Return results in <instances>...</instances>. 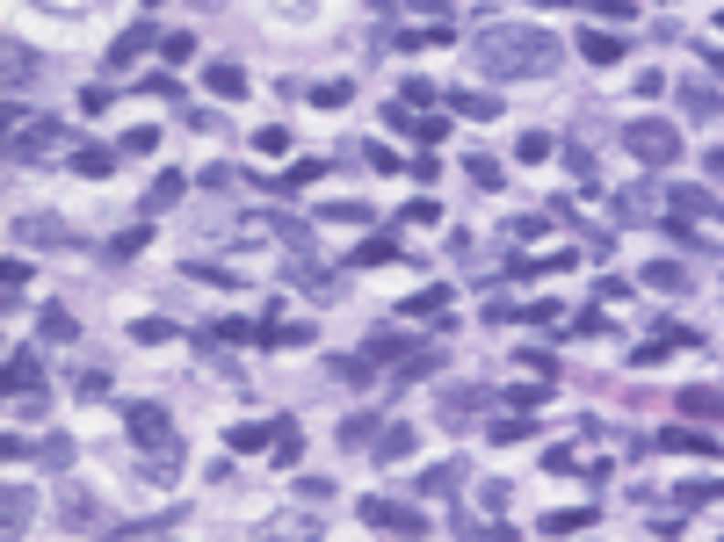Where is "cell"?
Instances as JSON below:
<instances>
[{
  "label": "cell",
  "mask_w": 724,
  "mask_h": 542,
  "mask_svg": "<svg viewBox=\"0 0 724 542\" xmlns=\"http://www.w3.org/2000/svg\"><path fill=\"white\" fill-rule=\"evenodd\" d=\"M73 174H80V181H102L109 174V152H102V145H80V152H73Z\"/></svg>",
  "instance_id": "obj_19"
},
{
  "label": "cell",
  "mask_w": 724,
  "mask_h": 542,
  "mask_svg": "<svg viewBox=\"0 0 724 542\" xmlns=\"http://www.w3.org/2000/svg\"><path fill=\"white\" fill-rule=\"evenodd\" d=\"M414 138L420 145H442L449 138V116H414Z\"/></svg>",
  "instance_id": "obj_31"
},
{
  "label": "cell",
  "mask_w": 724,
  "mask_h": 542,
  "mask_svg": "<svg viewBox=\"0 0 724 542\" xmlns=\"http://www.w3.org/2000/svg\"><path fill=\"white\" fill-rule=\"evenodd\" d=\"M370 434H377V412H355V420H348V427H341V442H348V449H362V442H370Z\"/></svg>",
  "instance_id": "obj_28"
},
{
  "label": "cell",
  "mask_w": 724,
  "mask_h": 542,
  "mask_svg": "<svg viewBox=\"0 0 724 542\" xmlns=\"http://www.w3.org/2000/svg\"><path fill=\"white\" fill-rule=\"evenodd\" d=\"M710 174H724V152H710Z\"/></svg>",
  "instance_id": "obj_47"
},
{
  "label": "cell",
  "mask_w": 724,
  "mask_h": 542,
  "mask_svg": "<svg viewBox=\"0 0 724 542\" xmlns=\"http://www.w3.org/2000/svg\"><path fill=\"white\" fill-rule=\"evenodd\" d=\"M500 405H515V412H536V405H551V391H543V383H521V391H508Z\"/></svg>",
  "instance_id": "obj_24"
},
{
  "label": "cell",
  "mask_w": 724,
  "mask_h": 542,
  "mask_svg": "<svg viewBox=\"0 0 724 542\" xmlns=\"http://www.w3.org/2000/svg\"><path fill=\"white\" fill-rule=\"evenodd\" d=\"M406 348H414V340H406V333H392V326H384V333H370V361H406Z\"/></svg>",
  "instance_id": "obj_16"
},
{
  "label": "cell",
  "mask_w": 724,
  "mask_h": 542,
  "mask_svg": "<svg viewBox=\"0 0 724 542\" xmlns=\"http://www.w3.org/2000/svg\"><path fill=\"white\" fill-rule=\"evenodd\" d=\"M348 94H355L348 80H326V88H319V109H348Z\"/></svg>",
  "instance_id": "obj_45"
},
{
  "label": "cell",
  "mask_w": 724,
  "mask_h": 542,
  "mask_svg": "<svg viewBox=\"0 0 724 542\" xmlns=\"http://www.w3.org/2000/svg\"><path fill=\"white\" fill-rule=\"evenodd\" d=\"M7 391H15V398H44V361L15 348V355H7Z\"/></svg>",
  "instance_id": "obj_6"
},
{
  "label": "cell",
  "mask_w": 724,
  "mask_h": 542,
  "mask_svg": "<svg viewBox=\"0 0 724 542\" xmlns=\"http://www.w3.org/2000/svg\"><path fill=\"white\" fill-rule=\"evenodd\" d=\"M587 7H602L609 22H630V15H637V0H587Z\"/></svg>",
  "instance_id": "obj_46"
},
{
  "label": "cell",
  "mask_w": 724,
  "mask_h": 542,
  "mask_svg": "<svg viewBox=\"0 0 724 542\" xmlns=\"http://www.w3.org/2000/svg\"><path fill=\"white\" fill-rule=\"evenodd\" d=\"M29 514H37V499L22 485H7V528H29Z\"/></svg>",
  "instance_id": "obj_22"
},
{
  "label": "cell",
  "mask_w": 724,
  "mask_h": 542,
  "mask_svg": "<svg viewBox=\"0 0 724 542\" xmlns=\"http://www.w3.org/2000/svg\"><path fill=\"white\" fill-rule=\"evenodd\" d=\"M464 174L478 181V188H500V181H508V174H500V160H486V152H471V160H464Z\"/></svg>",
  "instance_id": "obj_20"
},
{
  "label": "cell",
  "mask_w": 724,
  "mask_h": 542,
  "mask_svg": "<svg viewBox=\"0 0 724 542\" xmlns=\"http://www.w3.org/2000/svg\"><path fill=\"white\" fill-rule=\"evenodd\" d=\"M22 80H29V51H22V44H7V88H22Z\"/></svg>",
  "instance_id": "obj_39"
},
{
  "label": "cell",
  "mask_w": 724,
  "mask_h": 542,
  "mask_svg": "<svg viewBox=\"0 0 724 542\" xmlns=\"http://www.w3.org/2000/svg\"><path fill=\"white\" fill-rule=\"evenodd\" d=\"M674 405H681L688 420H724V391H710V383H688Z\"/></svg>",
  "instance_id": "obj_8"
},
{
  "label": "cell",
  "mask_w": 724,
  "mask_h": 542,
  "mask_svg": "<svg viewBox=\"0 0 724 542\" xmlns=\"http://www.w3.org/2000/svg\"><path fill=\"white\" fill-rule=\"evenodd\" d=\"M478 66L493 80H543L558 66V36L551 29H521V22H486L478 29Z\"/></svg>",
  "instance_id": "obj_1"
},
{
  "label": "cell",
  "mask_w": 724,
  "mask_h": 542,
  "mask_svg": "<svg viewBox=\"0 0 724 542\" xmlns=\"http://www.w3.org/2000/svg\"><path fill=\"white\" fill-rule=\"evenodd\" d=\"M623 145H630V152H637L652 174H666V167L681 160V138H674L666 123H623Z\"/></svg>",
  "instance_id": "obj_2"
},
{
  "label": "cell",
  "mask_w": 724,
  "mask_h": 542,
  "mask_svg": "<svg viewBox=\"0 0 724 542\" xmlns=\"http://www.w3.org/2000/svg\"><path fill=\"white\" fill-rule=\"evenodd\" d=\"M160 51L182 66V58H196V36H189V29H174V36H160Z\"/></svg>",
  "instance_id": "obj_32"
},
{
  "label": "cell",
  "mask_w": 724,
  "mask_h": 542,
  "mask_svg": "<svg viewBox=\"0 0 724 542\" xmlns=\"http://www.w3.org/2000/svg\"><path fill=\"white\" fill-rule=\"evenodd\" d=\"M73 391H80V398H102L109 376H102V369H80V376H73Z\"/></svg>",
  "instance_id": "obj_41"
},
{
  "label": "cell",
  "mask_w": 724,
  "mask_h": 542,
  "mask_svg": "<svg viewBox=\"0 0 724 542\" xmlns=\"http://www.w3.org/2000/svg\"><path fill=\"white\" fill-rule=\"evenodd\" d=\"M44 340H73V311L51 304V311H44Z\"/></svg>",
  "instance_id": "obj_35"
},
{
  "label": "cell",
  "mask_w": 724,
  "mask_h": 542,
  "mask_svg": "<svg viewBox=\"0 0 724 542\" xmlns=\"http://www.w3.org/2000/svg\"><path fill=\"white\" fill-rule=\"evenodd\" d=\"M123 427H131V442H138V449H174V427H167V412H160V405H131V412H123Z\"/></svg>",
  "instance_id": "obj_4"
},
{
  "label": "cell",
  "mask_w": 724,
  "mask_h": 542,
  "mask_svg": "<svg viewBox=\"0 0 724 542\" xmlns=\"http://www.w3.org/2000/svg\"><path fill=\"white\" fill-rule=\"evenodd\" d=\"M666 449H688V455H718L703 434H681V427H666Z\"/></svg>",
  "instance_id": "obj_37"
},
{
  "label": "cell",
  "mask_w": 724,
  "mask_h": 542,
  "mask_svg": "<svg viewBox=\"0 0 724 542\" xmlns=\"http://www.w3.org/2000/svg\"><path fill=\"white\" fill-rule=\"evenodd\" d=\"M710 66H718V80H724V51H718V58H710Z\"/></svg>",
  "instance_id": "obj_48"
},
{
  "label": "cell",
  "mask_w": 724,
  "mask_h": 542,
  "mask_svg": "<svg viewBox=\"0 0 724 542\" xmlns=\"http://www.w3.org/2000/svg\"><path fill=\"white\" fill-rule=\"evenodd\" d=\"M521 160H529V167H543V160H551V138H543V130H521V145H515Z\"/></svg>",
  "instance_id": "obj_30"
},
{
  "label": "cell",
  "mask_w": 724,
  "mask_h": 542,
  "mask_svg": "<svg viewBox=\"0 0 724 542\" xmlns=\"http://www.w3.org/2000/svg\"><path fill=\"white\" fill-rule=\"evenodd\" d=\"M456 477H464V470H456V463H435V470H420V492H449V485H456Z\"/></svg>",
  "instance_id": "obj_29"
},
{
  "label": "cell",
  "mask_w": 724,
  "mask_h": 542,
  "mask_svg": "<svg viewBox=\"0 0 724 542\" xmlns=\"http://www.w3.org/2000/svg\"><path fill=\"white\" fill-rule=\"evenodd\" d=\"M521 369H536V376H551V383H558V361L543 355V348H521Z\"/></svg>",
  "instance_id": "obj_42"
},
{
  "label": "cell",
  "mask_w": 724,
  "mask_h": 542,
  "mask_svg": "<svg viewBox=\"0 0 724 542\" xmlns=\"http://www.w3.org/2000/svg\"><path fill=\"white\" fill-rule=\"evenodd\" d=\"M543 470H551V477H572L580 463H572V449H543Z\"/></svg>",
  "instance_id": "obj_44"
},
{
  "label": "cell",
  "mask_w": 724,
  "mask_h": 542,
  "mask_svg": "<svg viewBox=\"0 0 724 542\" xmlns=\"http://www.w3.org/2000/svg\"><path fill=\"white\" fill-rule=\"evenodd\" d=\"M283 145H290L283 123H261V130H254V152H283Z\"/></svg>",
  "instance_id": "obj_34"
},
{
  "label": "cell",
  "mask_w": 724,
  "mask_h": 542,
  "mask_svg": "<svg viewBox=\"0 0 724 542\" xmlns=\"http://www.w3.org/2000/svg\"><path fill=\"white\" fill-rule=\"evenodd\" d=\"M196 7H217V0H196Z\"/></svg>",
  "instance_id": "obj_49"
},
{
  "label": "cell",
  "mask_w": 724,
  "mask_h": 542,
  "mask_svg": "<svg viewBox=\"0 0 724 542\" xmlns=\"http://www.w3.org/2000/svg\"><path fill=\"white\" fill-rule=\"evenodd\" d=\"M152 145H160L152 123H131V130H123V152H152Z\"/></svg>",
  "instance_id": "obj_33"
},
{
  "label": "cell",
  "mask_w": 724,
  "mask_h": 542,
  "mask_svg": "<svg viewBox=\"0 0 724 542\" xmlns=\"http://www.w3.org/2000/svg\"><path fill=\"white\" fill-rule=\"evenodd\" d=\"M681 282H688V275L674 268V261H652V268H645V289H681Z\"/></svg>",
  "instance_id": "obj_25"
},
{
  "label": "cell",
  "mask_w": 724,
  "mask_h": 542,
  "mask_svg": "<svg viewBox=\"0 0 724 542\" xmlns=\"http://www.w3.org/2000/svg\"><path fill=\"white\" fill-rule=\"evenodd\" d=\"M449 109H456V116H478V123H493V116H500V94H471V88H456V94H449Z\"/></svg>",
  "instance_id": "obj_12"
},
{
  "label": "cell",
  "mask_w": 724,
  "mask_h": 542,
  "mask_svg": "<svg viewBox=\"0 0 724 542\" xmlns=\"http://www.w3.org/2000/svg\"><path fill=\"white\" fill-rule=\"evenodd\" d=\"M718 29H724V15H718Z\"/></svg>",
  "instance_id": "obj_51"
},
{
  "label": "cell",
  "mask_w": 724,
  "mask_h": 542,
  "mask_svg": "<svg viewBox=\"0 0 724 542\" xmlns=\"http://www.w3.org/2000/svg\"><path fill=\"white\" fill-rule=\"evenodd\" d=\"M377 455H414V427H392V434L377 442Z\"/></svg>",
  "instance_id": "obj_38"
},
{
  "label": "cell",
  "mask_w": 724,
  "mask_h": 542,
  "mask_svg": "<svg viewBox=\"0 0 724 542\" xmlns=\"http://www.w3.org/2000/svg\"><path fill=\"white\" fill-rule=\"evenodd\" d=\"M225 442H232V449H239V455H254V449H261V442H276V427H268V420H239V427H232Z\"/></svg>",
  "instance_id": "obj_14"
},
{
  "label": "cell",
  "mask_w": 724,
  "mask_h": 542,
  "mask_svg": "<svg viewBox=\"0 0 724 542\" xmlns=\"http://www.w3.org/2000/svg\"><path fill=\"white\" fill-rule=\"evenodd\" d=\"M290 275H298L305 297H333V268H290Z\"/></svg>",
  "instance_id": "obj_23"
},
{
  "label": "cell",
  "mask_w": 724,
  "mask_h": 542,
  "mask_svg": "<svg viewBox=\"0 0 724 542\" xmlns=\"http://www.w3.org/2000/svg\"><path fill=\"white\" fill-rule=\"evenodd\" d=\"M131 340H145V348H160V340H174V326H167V318H138V326H131Z\"/></svg>",
  "instance_id": "obj_27"
},
{
  "label": "cell",
  "mask_w": 724,
  "mask_h": 542,
  "mask_svg": "<svg viewBox=\"0 0 724 542\" xmlns=\"http://www.w3.org/2000/svg\"><path fill=\"white\" fill-rule=\"evenodd\" d=\"M319 217H333V224H370V203H326Z\"/></svg>",
  "instance_id": "obj_26"
},
{
  "label": "cell",
  "mask_w": 724,
  "mask_h": 542,
  "mask_svg": "<svg viewBox=\"0 0 724 542\" xmlns=\"http://www.w3.org/2000/svg\"><path fill=\"white\" fill-rule=\"evenodd\" d=\"M449 311V289H420V297H406V318H442Z\"/></svg>",
  "instance_id": "obj_18"
},
{
  "label": "cell",
  "mask_w": 724,
  "mask_h": 542,
  "mask_svg": "<svg viewBox=\"0 0 724 542\" xmlns=\"http://www.w3.org/2000/svg\"><path fill=\"white\" fill-rule=\"evenodd\" d=\"M666 203H681L688 217H724L718 195H703V188H688V181H674V188H666Z\"/></svg>",
  "instance_id": "obj_10"
},
{
  "label": "cell",
  "mask_w": 724,
  "mask_h": 542,
  "mask_svg": "<svg viewBox=\"0 0 724 542\" xmlns=\"http://www.w3.org/2000/svg\"><path fill=\"white\" fill-rule=\"evenodd\" d=\"M326 174V160H298V167H290V174H283V188H311V181Z\"/></svg>",
  "instance_id": "obj_36"
},
{
  "label": "cell",
  "mask_w": 724,
  "mask_h": 542,
  "mask_svg": "<svg viewBox=\"0 0 724 542\" xmlns=\"http://www.w3.org/2000/svg\"><path fill=\"white\" fill-rule=\"evenodd\" d=\"M182 188H189L182 174H160L152 188H145V210H174V203H182Z\"/></svg>",
  "instance_id": "obj_15"
},
{
  "label": "cell",
  "mask_w": 724,
  "mask_h": 542,
  "mask_svg": "<svg viewBox=\"0 0 724 542\" xmlns=\"http://www.w3.org/2000/svg\"><path fill=\"white\" fill-rule=\"evenodd\" d=\"M362 521H370V536H427V521L399 499H362Z\"/></svg>",
  "instance_id": "obj_3"
},
{
  "label": "cell",
  "mask_w": 724,
  "mask_h": 542,
  "mask_svg": "<svg viewBox=\"0 0 724 542\" xmlns=\"http://www.w3.org/2000/svg\"><path fill=\"white\" fill-rule=\"evenodd\" d=\"M298 455H305V434H298V420H276V470H298Z\"/></svg>",
  "instance_id": "obj_13"
},
{
  "label": "cell",
  "mask_w": 724,
  "mask_h": 542,
  "mask_svg": "<svg viewBox=\"0 0 724 542\" xmlns=\"http://www.w3.org/2000/svg\"><path fill=\"white\" fill-rule=\"evenodd\" d=\"M66 528H73V536H88V528H102V506H95V499H88L80 485H66Z\"/></svg>",
  "instance_id": "obj_9"
},
{
  "label": "cell",
  "mask_w": 724,
  "mask_h": 542,
  "mask_svg": "<svg viewBox=\"0 0 724 542\" xmlns=\"http://www.w3.org/2000/svg\"><path fill=\"white\" fill-rule=\"evenodd\" d=\"M536 528H543V536H580V528H594V506H565V514H543Z\"/></svg>",
  "instance_id": "obj_11"
},
{
  "label": "cell",
  "mask_w": 724,
  "mask_h": 542,
  "mask_svg": "<svg viewBox=\"0 0 724 542\" xmlns=\"http://www.w3.org/2000/svg\"><path fill=\"white\" fill-rule=\"evenodd\" d=\"M580 51H587L594 66H616V58H623V44H616V36H602V29H587V36H580Z\"/></svg>",
  "instance_id": "obj_17"
},
{
  "label": "cell",
  "mask_w": 724,
  "mask_h": 542,
  "mask_svg": "<svg viewBox=\"0 0 724 542\" xmlns=\"http://www.w3.org/2000/svg\"><path fill=\"white\" fill-rule=\"evenodd\" d=\"M204 88L217 94V101H239V94H247V66H232V58H210V66H204Z\"/></svg>",
  "instance_id": "obj_7"
},
{
  "label": "cell",
  "mask_w": 724,
  "mask_h": 542,
  "mask_svg": "<svg viewBox=\"0 0 724 542\" xmlns=\"http://www.w3.org/2000/svg\"><path fill=\"white\" fill-rule=\"evenodd\" d=\"M290 7H305V0H290Z\"/></svg>",
  "instance_id": "obj_50"
},
{
  "label": "cell",
  "mask_w": 724,
  "mask_h": 542,
  "mask_svg": "<svg viewBox=\"0 0 724 542\" xmlns=\"http://www.w3.org/2000/svg\"><path fill=\"white\" fill-rule=\"evenodd\" d=\"M268 232H283V239H290V246H305V239H311L305 224H298V217H283V210H276V217H268Z\"/></svg>",
  "instance_id": "obj_40"
},
{
  "label": "cell",
  "mask_w": 724,
  "mask_h": 542,
  "mask_svg": "<svg viewBox=\"0 0 724 542\" xmlns=\"http://www.w3.org/2000/svg\"><path fill=\"white\" fill-rule=\"evenodd\" d=\"M44 463H51V470H66V463H73V442H66V434H51V442H44Z\"/></svg>",
  "instance_id": "obj_43"
},
{
  "label": "cell",
  "mask_w": 724,
  "mask_h": 542,
  "mask_svg": "<svg viewBox=\"0 0 724 542\" xmlns=\"http://www.w3.org/2000/svg\"><path fill=\"white\" fill-rule=\"evenodd\" d=\"M377 261H399V246L392 239H362L355 246V268H377Z\"/></svg>",
  "instance_id": "obj_21"
},
{
  "label": "cell",
  "mask_w": 724,
  "mask_h": 542,
  "mask_svg": "<svg viewBox=\"0 0 724 542\" xmlns=\"http://www.w3.org/2000/svg\"><path fill=\"white\" fill-rule=\"evenodd\" d=\"M152 44H160V29H152V22H131V29L109 44L102 66H109V73H123V66H138V51H152Z\"/></svg>",
  "instance_id": "obj_5"
}]
</instances>
